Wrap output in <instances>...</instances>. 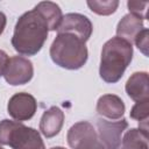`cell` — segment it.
<instances>
[{
	"instance_id": "6da1fadb",
	"label": "cell",
	"mask_w": 149,
	"mask_h": 149,
	"mask_svg": "<svg viewBox=\"0 0 149 149\" xmlns=\"http://www.w3.org/2000/svg\"><path fill=\"white\" fill-rule=\"evenodd\" d=\"M48 31L47 21L34 8L22 14L17 20L12 37V45L19 54L33 56L42 49L48 37Z\"/></svg>"
},
{
	"instance_id": "7a4b0ae2",
	"label": "cell",
	"mask_w": 149,
	"mask_h": 149,
	"mask_svg": "<svg viewBox=\"0 0 149 149\" xmlns=\"http://www.w3.org/2000/svg\"><path fill=\"white\" fill-rule=\"evenodd\" d=\"M133 58V47L120 37L108 40L101 50L99 73L106 83H116Z\"/></svg>"
},
{
	"instance_id": "3957f363",
	"label": "cell",
	"mask_w": 149,
	"mask_h": 149,
	"mask_svg": "<svg viewBox=\"0 0 149 149\" xmlns=\"http://www.w3.org/2000/svg\"><path fill=\"white\" fill-rule=\"evenodd\" d=\"M50 57L61 68L77 70L87 61V48L80 37L70 33H61L50 47Z\"/></svg>"
},
{
	"instance_id": "277c9868",
	"label": "cell",
	"mask_w": 149,
	"mask_h": 149,
	"mask_svg": "<svg viewBox=\"0 0 149 149\" xmlns=\"http://www.w3.org/2000/svg\"><path fill=\"white\" fill-rule=\"evenodd\" d=\"M0 143L13 149H45L36 129L7 119L0 121Z\"/></svg>"
},
{
	"instance_id": "5b68a950",
	"label": "cell",
	"mask_w": 149,
	"mask_h": 149,
	"mask_svg": "<svg viewBox=\"0 0 149 149\" xmlns=\"http://www.w3.org/2000/svg\"><path fill=\"white\" fill-rule=\"evenodd\" d=\"M66 139L72 149H105L97 130L88 121L74 123L69 129Z\"/></svg>"
},
{
	"instance_id": "8992f818",
	"label": "cell",
	"mask_w": 149,
	"mask_h": 149,
	"mask_svg": "<svg viewBox=\"0 0 149 149\" xmlns=\"http://www.w3.org/2000/svg\"><path fill=\"white\" fill-rule=\"evenodd\" d=\"M128 127L125 119L119 121H107L104 119L97 120V133L105 149H119L121 144V135Z\"/></svg>"
},
{
	"instance_id": "52a82bcc",
	"label": "cell",
	"mask_w": 149,
	"mask_h": 149,
	"mask_svg": "<svg viewBox=\"0 0 149 149\" xmlns=\"http://www.w3.org/2000/svg\"><path fill=\"white\" fill-rule=\"evenodd\" d=\"M34 74L33 63L22 56H14L9 58L7 68L3 72L6 81L10 85L27 84Z\"/></svg>"
},
{
	"instance_id": "ba28073f",
	"label": "cell",
	"mask_w": 149,
	"mask_h": 149,
	"mask_svg": "<svg viewBox=\"0 0 149 149\" xmlns=\"http://www.w3.org/2000/svg\"><path fill=\"white\" fill-rule=\"evenodd\" d=\"M37 108L35 98L29 93H16L8 101V113L17 121H26L34 116Z\"/></svg>"
},
{
	"instance_id": "9c48e42d",
	"label": "cell",
	"mask_w": 149,
	"mask_h": 149,
	"mask_svg": "<svg viewBox=\"0 0 149 149\" xmlns=\"http://www.w3.org/2000/svg\"><path fill=\"white\" fill-rule=\"evenodd\" d=\"M92 29H93L92 23L87 19V16L78 13H69L63 16L57 31L58 34L61 33L73 34L80 37L84 42H86L92 34Z\"/></svg>"
},
{
	"instance_id": "30bf717a",
	"label": "cell",
	"mask_w": 149,
	"mask_h": 149,
	"mask_svg": "<svg viewBox=\"0 0 149 149\" xmlns=\"http://www.w3.org/2000/svg\"><path fill=\"white\" fill-rule=\"evenodd\" d=\"M97 112L107 119L119 120L125 113V104L121 98L115 94H104L97 102Z\"/></svg>"
},
{
	"instance_id": "8fae6325",
	"label": "cell",
	"mask_w": 149,
	"mask_h": 149,
	"mask_svg": "<svg viewBox=\"0 0 149 149\" xmlns=\"http://www.w3.org/2000/svg\"><path fill=\"white\" fill-rule=\"evenodd\" d=\"M64 122V113L61 108L52 106L45 111L40 121V130L45 137H54L59 133Z\"/></svg>"
},
{
	"instance_id": "7c38bea8",
	"label": "cell",
	"mask_w": 149,
	"mask_h": 149,
	"mask_svg": "<svg viewBox=\"0 0 149 149\" xmlns=\"http://www.w3.org/2000/svg\"><path fill=\"white\" fill-rule=\"evenodd\" d=\"M126 92L128 97L136 102L149 100L148 73L147 72L133 73L126 83Z\"/></svg>"
},
{
	"instance_id": "4fadbf2b",
	"label": "cell",
	"mask_w": 149,
	"mask_h": 149,
	"mask_svg": "<svg viewBox=\"0 0 149 149\" xmlns=\"http://www.w3.org/2000/svg\"><path fill=\"white\" fill-rule=\"evenodd\" d=\"M144 29L143 27V20L134 14H127L125 15L121 21L118 23L116 27V34L118 37L127 41L128 43H134L137 35Z\"/></svg>"
},
{
	"instance_id": "5bb4252c",
	"label": "cell",
	"mask_w": 149,
	"mask_h": 149,
	"mask_svg": "<svg viewBox=\"0 0 149 149\" xmlns=\"http://www.w3.org/2000/svg\"><path fill=\"white\" fill-rule=\"evenodd\" d=\"M35 8L40 12V14L43 16V19L48 23L49 30H56L58 29L61 21L63 19L62 10L58 5L51 1H42L35 6Z\"/></svg>"
},
{
	"instance_id": "9a60e30c",
	"label": "cell",
	"mask_w": 149,
	"mask_h": 149,
	"mask_svg": "<svg viewBox=\"0 0 149 149\" xmlns=\"http://www.w3.org/2000/svg\"><path fill=\"white\" fill-rule=\"evenodd\" d=\"M148 134L140 129L133 128L128 130L122 139L121 149H148Z\"/></svg>"
},
{
	"instance_id": "2e32d148",
	"label": "cell",
	"mask_w": 149,
	"mask_h": 149,
	"mask_svg": "<svg viewBox=\"0 0 149 149\" xmlns=\"http://www.w3.org/2000/svg\"><path fill=\"white\" fill-rule=\"evenodd\" d=\"M87 6L90 9L99 15H109L114 13L119 6V1L116 0H107V1H87Z\"/></svg>"
},
{
	"instance_id": "e0dca14e",
	"label": "cell",
	"mask_w": 149,
	"mask_h": 149,
	"mask_svg": "<svg viewBox=\"0 0 149 149\" xmlns=\"http://www.w3.org/2000/svg\"><path fill=\"white\" fill-rule=\"evenodd\" d=\"M148 116H149V100L139 101L133 106V108L130 111L132 119L141 122V121L148 120Z\"/></svg>"
},
{
	"instance_id": "ac0fdd59",
	"label": "cell",
	"mask_w": 149,
	"mask_h": 149,
	"mask_svg": "<svg viewBox=\"0 0 149 149\" xmlns=\"http://www.w3.org/2000/svg\"><path fill=\"white\" fill-rule=\"evenodd\" d=\"M127 6L130 14H134L142 20L147 19V7L149 6L148 1H128Z\"/></svg>"
},
{
	"instance_id": "d6986e66",
	"label": "cell",
	"mask_w": 149,
	"mask_h": 149,
	"mask_svg": "<svg viewBox=\"0 0 149 149\" xmlns=\"http://www.w3.org/2000/svg\"><path fill=\"white\" fill-rule=\"evenodd\" d=\"M148 34H149L148 29L144 28V29L137 35V37H136L135 41H134V43L136 44V47H137L146 56L148 55Z\"/></svg>"
},
{
	"instance_id": "ffe728a7",
	"label": "cell",
	"mask_w": 149,
	"mask_h": 149,
	"mask_svg": "<svg viewBox=\"0 0 149 149\" xmlns=\"http://www.w3.org/2000/svg\"><path fill=\"white\" fill-rule=\"evenodd\" d=\"M9 62V57L7 56V54L2 50H0V77L3 76V72L7 68V64Z\"/></svg>"
},
{
	"instance_id": "44dd1931",
	"label": "cell",
	"mask_w": 149,
	"mask_h": 149,
	"mask_svg": "<svg viewBox=\"0 0 149 149\" xmlns=\"http://www.w3.org/2000/svg\"><path fill=\"white\" fill-rule=\"evenodd\" d=\"M6 22H7L6 15L2 12H0V35L2 34V31H3L5 27H6Z\"/></svg>"
},
{
	"instance_id": "7402d4cb",
	"label": "cell",
	"mask_w": 149,
	"mask_h": 149,
	"mask_svg": "<svg viewBox=\"0 0 149 149\" xmlns=\"http://www.w3.org/2000/svg\"><path fill=\"white\" fill-rule=\"evenodd\" d=\"M51 149H65V148H63V147H52Z\"/></svg>"
},
{
	"instance_id": "603a6c76",
	"label": "cell",
	"mask_w": 149,
	"mask_h": 149,
	"mask_svg": "<svg viewBox=\"0 0 149 149\" xmlns=\"http://www.w3.org/2000/svg\"><path fill=\"white\" fill-rule=\"evenodd\" d=\"M0 149H3V148H2V147H0Z\"/></svg>"
}]
</instances>
